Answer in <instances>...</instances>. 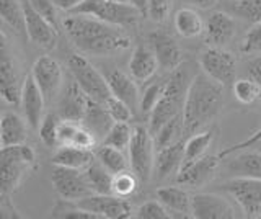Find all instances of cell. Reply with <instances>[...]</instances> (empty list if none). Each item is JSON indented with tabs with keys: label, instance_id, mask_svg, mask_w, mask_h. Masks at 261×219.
Returning a JSON list of instances; mask_svg holds the SVG:
<instances>
[{
	"label": "cell",
	"instance_id": "1",
	"mask_svg": "<svg viewBox=\"0 0 261 219\" xmlns=\"http://www.w3.org/2000/svg\"><path fill=\"white\" fill-rule=\"evenodd\" d=\"M64 30L79 47L88 54H111L130 47V38L121 27L110 25L90 15H73L64 20Z\"/></svg>",
	"mask_w": 261,
	"mask_h": 219
},
{
	"label": "cell",
	"instance_id": "2",
	"mask_svg": "<svg viewBox=\"0 0 261 219\" xmlns=\"http://www.w3.org/2000/svg\"><path fill=\"white\" fill-rule=\"evenodd\" d=\"M222 84L216 82L206 74H196L190 87L183 105V133L194 134L201 131L214 119L224 105Z\"/></svg>",
	"mask_w": 261,
	"mask_h": 219
},
{
	"label": "cell",
	"instance_id": "3",
	"mask_svg": "<svg viewBox=\"0 0 261 219\" xmlns=\"http://www.w3.org/2000/svg\"><path fill=\"white\" fill-rule=\"evenodd\" d=\"M36 156L30 145L18 144L2 148L0 154V197L10 198L27 175L35 168Z\"/></svg>",
	"mask_w": 261,
	"mask_h": 219
},
{
	"label": "cell",
	"instance_id": "4",
	"mask_svg": "<svg viewBox=\"0 0 261 219\" xmlns=\"http://www.w3.org/2000/svg\"><path fill=\"white\" fill-rule=\"evenodd\" d=\"M190 82H188L186 70H183L181 66L171 72L170 79L167 80L165 93H163L160 102L155 105V108L150 113L149 131L152 133V136L157 134L160 131V128L165 125L167 121L183 113V105H185Z\"/></svg>",
	"mask_w": 261,
	"mask_h": 219
},
{
	"label": "cell",
	"instance_id": "5",
	"mask_svg": "<svg viewBox=\"0 0 261 219\" xmlns=\"http://www.w3.org/2000/svg\"><path fill=\"white\" fill-rule=\"evenodd\" d=\"M70 13L90 15L121 28L136 27L139 18L142 17L141 10L136 5L130 2H118V0H84Z\"/></svg>",
	"mask_w": 261,
	"mask_h": 219
},
{
	"label": "cell",
	"instance_id": "6",
	"mask_svg": "<svg viewBox=\"0 0 261 219\" xmlns=\"http://www.w3.org/2000/svg\"><path fill=\"white\" fill-rule=\"evenodd\" d=\"M67 66L72 72L73 80L92 100L105 103L113 95L106 77L82 54H70Z\"/></svg>",
	"mask_w": 261,
	"mask_h": 219
},
{
	"label": "cell",
	"instance_id": "7",
	"mask_svg": "<svg viewBox=\"0 0 261 219\" xmlns=\"http://www.w3.org/2000/svg\"><path fill=\"white\" fill-rule=\"evenodd\" d=\"M129 165L130 170L141 178V182H149L155 167V139L149 128L137 125L134 126V134L129 144Z\"/></svg>",
	"mask_w": 261,
	"mask_h": 219
},
{
	"label": "cell",
	"instance_id": "8",
	"mask_svg": "<svg viewBox=\"0 0 261 219\" xmlns=\"http://www.w3.org/2000/svg\"><path fill=\"white\" fill-rule=\"evenodd\" d=\"M222 191L239 205L245 217H261V180L235 177L222 185Z\"/></svg>",
	"mask_w": 261,
	"mask_h": 219
},
{
	"label": "cell",
	"instance_id": "9",
	"mask_svg": "<svg viewBox=\"0 0 261 219\" xmlns=\"http://www.w3.org/2000/svg\"><path fill=\"white\" fill-rule=\"evenodd\" d=\"M23 84L24 79L20 76L18 64L8 53L7 35L2 33V51H0V95L2 99L12 107H20Z\"/></svg>",
	"mask_w": 261,
	"mask_h": 219
},
{
	"label": "cell",
	"instance_id": "10",
	"mask_svg": "<svg viewBox=\"0 0 261 219\" xmlns=\"http://www.w3.org/2000/svg\"><path fill=\"white\" fill-rule=\"evenodd\" d=\"M51 182L54 190L59 194V198L64 200H80L88 194H93L90 183L87 180L85 170L70 168L64 165H54L51 174Z\"/></svg>",
	"mask_w": 261,
	"mask_h": 219
},
{
	"label": "cell",
	"instance_id": "11",
	"mask_svg": "<svg viewBox=\"0 0 261 219\" xmlns=\"http://www.w3.org/2000/svg\"><path fill=\"white\" fill-rule=\"evenodd\" d=\"M199 66L207 77L216 82L227 85L233 82L237 72V61L232 53L225 51L224 47L211 46L199 58Z\"/></svg>",
	"mask_w": 261,
	"mask_h": 219
},
{
	"label": "cell",
	"instance_id": "12",
	"mask_svg": "<svg viewBox=\"0 0 261 219\" xmlns=\"http://www.w3.org/2000/svg\"><path fill=\"white\" fill-rule=\"evenodd\" d=\"M31 76L43 92L46 103H53V100L61 92L64 79L62 66L59 61L54 59L53 56H41L33 64Z\"/></svg>",
	"mask_w": 261,
	"mask_h": 219
},
{
	"label": "cell",
	"instance_id": "13",
	"mask_svg": "<svg viewBox=\"0 0 261 219\" xmlns=\"http://www.w3.org/2000/svg\"><path fill=\"white\" fill-rule=\"evenodd\" d=\"M191 200L196 219H235L240 216L230 200L219 193H193Z\"/></svg>",
	"mask_w": 261,
	"mask_h": 219
},
{
	"label": "cell",
	"instance_id": "14",
	"mask_svg": "<svg viewBox=\"0 0 261 219\" xmlns=\"http://www.w3.org/2000/svg\"><path fill=\"white\" fill-rule=\"evenodd\" d=\"M79 206L85 208L100 216V219H124L133 213V206L127 198L116 194H88L85 198L75 200Z\"/></svg>",
	"mask_w": 261,
	"mask_h": 219
},
{
	"label": "cell",
	"instance_id": "15",
	"mask_svg": "<svg viewBox=\"0 0 261 219\" xmlns=\"http://www.w3.org/2000/svg\"><path fill=\"white\" fill-rule=\"evenodd\" d=\"M24 13V30L28 39L38 47L51 50L57 43V28L31 7L28 0H21Z\"/></svg>",
	"mask_w": 261,
	"mask_h": 219
},
{
	"label": "cell",
	"instance_id": "16",
	"mask_svg": "<svg viewBox=\"0 0 261 219\" xmlns=\"http://www.w3.org/2000/svg\"><path fill=\"white\" fill-rule=\"evenodd\" d=\"M220 156H204L199 160L193 162L188 167H183L176 175V182L190 188H201L216 178L220 168Z\"/></svg>",
	"mask_w": 261,
	"mask_h": 219
},
{
	"label": "cell",
	"instance_id": "17",
	"mask_svg": "<svg viewBox=\"0 0 261 219\" xmlns=\"http://www.w3.org/2000/svg\"><path fill=\"white\" fill-rule=\"evenodd\" d=\"M46 99L38 84L35 82L33 76L24 77L23 84V92H21V103L20 107L23 110L24 119L28 121V126L33 129H38L41 121L44 118V107H46Z\"/></svg>",
	"mask_w": 261,
	"mask_h": 219
},
{
	"label": "cell",
	"instance_id": "18",
	"mask_svg": "<svg viewBox=\"0 0 261 219\" xmlns=\"http://www.w3.org/2000/svg\"><path fill=\"white\" fill-rule=\"evenodd\" d=\"M149 46L157 56L160 69L173 72L183 64V51L173 38L162 31H153L149 35Z\"/></svg>",
	"mask_w": 261,
	"mask_h": 219
},
{
	"label": "cell",
	"instance_id": "19",
	"mask_svg": "<svg viewBox=\"0 0 261 219\" xmlns=\"http://www.w3.org/2000/svg\"><path fill=\"white\" fill-rule=\"evenodd\" d=\"M88 103H90V96L82 90L80 85L73 80V82L67 85L59 103H57V115L62 119H70V121H79V123H82Z\"/></svg>",
	"mask_w": 261,
	"mask_h": 219
},
{
	"label": "cell",
	"instance_id": "20",
	"mask_svg": "<svg viewBox=\"0 0 261 219\" xmlns=\"http://www.w3.org/2000/svg\"><path fill=\"white\" fill-rule=\"evenodd\" d=\"M235 30L237 23L233 17L225 12H212L206 20V28H204L206 43L214 47H224L232 41Z\"/></svg>",
	"mask_w": 261,
	"mask_h": 219
},
{
	"label": "cell",
	"instance_id": "21",
	"mask_svg": "<svg viewBox=\"0 0 261 219\" xmlns=\"http://www.w3.org/2000/svg\"><path fill=\"white\" fill-rule=\"evenodd\" d=\"M155 198L168 209L171 217H193L191 194L179 186H162L155 193Z\"/></svg>",
	"mask_w": 261,
	"mask_h": 219
},
{
	"label": "cell",
	"instance_id": "22",
	"mask_svg": "<svg viewBox=\"0 0 261 219\" xmlns=\"http://www.w3.org/2000/svg\"><path fill=\"white\" fill-rule=\"evenodd\" d=\"M160 69L157 56L150 46L137 44L129 59V74L136 82H147Z\"/></svg>",
	"mask_w": 261,
	"mask_h": 219
},
{
	"label": "cell",
	"instance_id": "23",
	"mask_svg": "<svg viewBox=\"0 0 261 219\" xmlns=\"http://www.w3.org/2000/svg\"><path fill=\"white\" fill-rule=\"evenodd\" d=\"M185 159V141H176L157 151L155 156L153 172L160 180H165L170 175L178 174L181 170Z\"/></svg>",
	"mask_w": 261,
	"mask_h": 219
},
{
	"label": "cell",
	"instance_id": "24",
	"mask_svg": "<svg viewBox=\"0 0 261 219\" xmlns=\"http://www.w3.org/2000/svg\"><path fill=\"white\" fill-rule=\"evenodd\" d=\"M106 80H108L111 93L124 103H127L134 113L137 111V108H141V95H139L136 80L133 79V76H127L124 72L114 69L106 74Z\"/></svg>",
	"mask_w": 261,
	"mask_h": 219
},
{
	"label": "cell",
	"instance_id": "25",
	"mask_svg": "<svg viewBox=\"0 0 261 219\" xmlns=\"http://www.w3.org/2000/svg\"><path fill=\"white\" fill-rule=\"evenodd\" d=\"M28 121H24L13 111L2 113L0 118V145L10 148V145L24 144L28 137Z\"/></svg>",
	"mask_w": 261,
	"mask_h": 219
},
{
	"label": "cell",
	"instance_id": "26",
	"mask_svg": "<svg viewBox=\"0 0 261 219\" xmlns=\"http://www.w3.org/2000/svg\"><path fill=\"white\" fill-rule=\"evenodd\" d=\"M232 159L227 162V172L233 177L242 178H256L261 180V152L239 151L232 154Z\"/></svg>",
	"mask_w": 261,
	"mask_h": 219
},
{
	"label": "cell",
	"instance_id": "27",
	"mask_svg": "<svg viewBox=\"0 0 261 219\" xmlns=\"http://www.w3.org/2000/svg\"><path fill=\"white\" fill-rule=\"evenodd\" d=\"M95 160V152L88 149H80L77 145H57L53 156L54 165H64L70 168L85 170Z\"/></svg>",
	"mask_w": 261,
	"mask_h": 219
},
{
	"label": "cell",
	"instance_id": "28",
	"mask_svg": "<svg viewBox=\"0 0 261 219\" xmlns=\"http://www.w3.org/2000/svg\"><path fill=\"white\" fill-rule=\"evenodd\" d=\"M113 123H114V119L110 116V113L106 111L105 105L90 99L85 116L82 119V125H85L88 129H92L98 139H100V137L105 139V136L110 131Z\"/></svg>",
	"mask_w": 261,
	"mask_h": 219
},
{
	"label": "cell",
	"instance_id": "29",
	"mask_svg": "<svg viewBox=\"0 0 261 219\" xmlns=\"http://www.w3.org/2000/svg\"><path fill=\"white\" fill-rule=\"evenodd\" d=\"M216 129H204V131H198L188 137V141L185 142V159H183V167H188L193 162L199 160L201 157L206 156L207 149L211 148L212 141H214Z\"/></svg>",
	"mask_w": 261,
	"mask_h": 219
},
{
	"label": "cell",
	"instance_id": "30",
	"mask_svg": "<svg viewBox=\"0 0 261 219\" xmlns=\"http://www.w3.org/2000/svg\"><path fill=\"white\" fill-rule=\"evenodd\" d=\"M175 30L183 38H196L201 36L206 28V23L202 21L201 15L193 9H179L173 18Z\"/></svg>",
	"mask_w": 261,
	"mask_h": 219
},
{
	"label": "cell",
	"instance_id": "31",
	"mask_svg": "<svg viewBox=\"0 0 261 219\" xmlns=\"http://www.w3.org/2000/svg\"><path fill=\"white\" fill-rule=\"evenodd\" d=\"M87 180L90 188L96 194H113V178L114 175L106 168L100 160L96 159L85 168Z\"/></svg>",
	"mask_w": 261,
	"mask_h": 219
},
{
	"label": "cell",
	"instance_id": "32",
	"mask_svg": "<svg viewBox=\"0 0 261 219\" xmlns=\"http://www.w3.org/2000/svg\"><path fill=\"white\" fill-rule=\"evenodd\" d=\"M95 156H96V159L100 160L106 168L110 170L113 175L119 174V172H124V170L130 168L129 160L126 159L124 154H122V151L113 148V145H108V144L101 142L95 149Z\"/></svg>",
	"mask_w": 261,
	"mask_h": 219
},
{
	"label": "cell",
	"instance_id": "33",
	"mask_svg": "<svg viewBox=\"0 0 261 219\" xmlns=\"http://www.w3.org/2000/svg\"><path fill=\"white\" fill-rule=\"evenodd\" d=\"M0 17L16 33H27L21 0H0Z\"/></svg>",
	"mask_w": 261,
	"mask_h": 219
},
{
	"label": "cell",
	"instance_id": "34",
	"mask_svg": "<svg viewBox=\"0 0 261 219\" xmlns=\"http://www.w3.org/2000/svg\"><path fill=\"white\" fill-rule=\"evenodd\" d=\"M49 217H56V219H100L98 214L79 206L75 201L64 200V198L56 201V205L53 206Z\"/></svg>",
	"mask_w": 261,
	"mask_h": 219
},
{
	"label": "cell",
	"instance_id": "35",
	"mask_svg": "<svg viewBox=\"0 0 261 219\" xmlns=\"http://www.w3.org/2000/svg\"><path fill=\"white\" fill-rule=\"evenodd\" d=\"M133 134H134V128L129 125V121H114L101 142L124 151L129 148Z\"/></svg>",
	"mask_w": 261,
	"mask_h": 219
},
{
	"label": "cell",
	"instance_id": "36",
	"mask_svg": "<svg viewBox=\"0 0 261 219\" xmlns=\"http://www.w3.org/2000/svg\"><path fill=\"white\" fill-rule=\"evenodd\" d=\"M179 134H183V113L175 118H171L170 121H167V123L160 128V131L153 136L155 148L159 151L162 148H165V145H170V144L179 141L178 139Z\"/></svg>",
	"mask_w": 261,
	"mask_h": 219
},
{
	"label": "cell",
	"instance_id": "37",
	"mask_svg": "<svg viewBox=\"0 0 261 219\" xmlns=\"http://www.w3.org/2000/svg\"><path fill=\"white\" fill-rule=\"evenodd\" d=\"M62 118L57 113H47L44 115L43 121L38 128L39 139L43 141L44 145L47 148H57L59 145V139H57V133H59V125Z\"/></svg>",
	"mask_w": 261,
	"mask_h": 219
},
{
	"label": "cell",
	"instance_id": "38",
	"mask_svg": "<svg viewBox=\"0 0 261 219\" xmlns=\"http://www.w3.org/2000/svg\"><path fill=\"white\" fill-rule=\"evenodd\" d=\"M139 182H141V178H139L130 168L124 170V172L114 174L113 194H116V197H121V198H129L130 194L136 193Z\"/></svg>",
	"mask_w": 261,
	"mask_h": 219
},
{
	"label": "cell",
	"instance_id": "39",
	"mask_svg": "<svg viewBox=\"0 0 261 219\" xmlns=\"http://www.w3.org/2000/svg\"><path fill=\"white\" fill-rule=\"evenodd\" d=\"M233 96L239 100L242 105H250L253 103L256 99H259L261 93V85L256 82V80L250 79H239L233 82L232 87Z\"/></svg>",
	"mask_w": 261,
	"mask_h": 219
},
{
	"label": "cell",
	"instance_id": "40",
	"mask_svg": "<svg viewBox=\"0 0 261 219\" xmlns=\"http://www.w3.org/2000/svg\"><path fill=\"white\" fill-rule=\"evenodd\" d=\"M165 88H167V80L155 82L145 88L141 96V111L144 115H150L152 110L155 108V105L160 102L163 93H165Z\"/></svg>",
	"mask_w": 261,
	"mask_h": 219
},
{
	"label": "cell",
	"instance_id": "41",
	"mask_svg": "<svg viewBox=\"0 0 261 219\" xmlns=\"http://www.w3.org/2000/svg\"><path fill=\"white\" fill-rule=\"evenodd\" d=\"M137 219H170L171 214L159 200H149L134 211Z\"/></svg>",
	"mask_w": 261,
	"mask_h": 219
},
{
	"label": "cell",
	"instance_id": "42",
	"mask_svg": "<svg viewBox=\"0 0 261 219\" xmlns=\"http://www.w3.org/2000/svg\"><path fill=\"white\" fill-rule=\"evenodd\" d=\"M103 105L114 121H130V118L134 116V111L130 110L129 105L119 100L118 96H114V95H111Z\"/></svg>",
	"mask_w": 261,
	"mask_h": 219
},
{
	"label": "cell",
	"instance_id": "43",
	"mask_svg": "<svg viewBox=\"0 0 261 219\" xmlns=\"http://www.w3.org/2000/svg\"><path fill=\"white\" fill-rule=\"evenodd\" d=\"M243 54H261V21L253 23L240 46Z\"/></svg>",
	"mask_w": 261,
	"mask_h": 219
},
{
	"label": "cell",
	"instance_id": "44",
	"mask_svg": "<svg viewBox=\"0 0 261 219\" xmlns=\"http://www.w3.org/2000/svg\"><path fill=\"white\" fill-rule=\"evenodd\" d=\"M237 12L251 23L261 21V0H239Z\"/></svg>",
	"mask_w": 261,
	"mask_h": 219
},
{
	"label": "cell",
	"instance_id": "45",
	"mask_svg": "<svg viewBox=\"0 0 261 219\" xmlns=\"http://www.w3.org/2000/svg\"><path fill=\"white\" fill-rule=\"evenodd\" d=\"M96 144H98V137L95 136V133L92 131V129H88L85 125H80L75 136H73L72 145H77V148H80V149L93 151L96 148Z\"/></svg>",
	"mask_w": 261,
	"mask_h": 219
},
{
	"label": "cell",
	"instance_id": "46",
	"mask_svg": "<svg viewBox=\"0 0 261 219\" xmlns=\"http://www.w3.org/2000/svg\"><path fill=\"white\" fill-rule=\"evenodd\" d=\"M171 10V0H149V15L153 21H165Z\"/></svg>",
	"mask_w": 261,
	"mask_h": 219
},
{
	"label": "cell",
	"instance_id": "47",
	"mask_svg": "<svg viewBox=\"0 0 261 219\" xmlns=\"http://www.w3.org/2000/svg\"><path fill=\"white\" fill-rule=\"evenodd\" d=\"M28 2L38 13L43 15L47 21H51L57 28V7L53 0H28Z\"/></svg>",
	"mask_w": 261,
	"mask_h": 219
},
{
	"label": "cell",
	"instance_id": "48",
	"mask_svg": "<svg viewBox=\"0 0 261 219\" xmlns=\"http://www.w3.org/2000/svg\"><path fill=\"white\" fill-rule=\"evenodd\" d=\"M82 123L79 121H70V119H62L59 125V133H57V139H59V145H69L73 141L77 129Z\"/></svg>",
	"mask_w": 261,
	"mask_h": 219
},
{
	"label": "cell",
	"instance_id": "49",
	"mask_svg": "<svg viewBox=\"0 0 261 219\" xmlns=\"http://www.w3.org/2000/svg\"><path fill=\"white\" fill-rule=\"evenodd\" d=\"M259 141H261V128L258 129V131L253 133V134H250L248 139H245V141H242V142H239V144L228 145V148H225L222 152L219 154V156L222 157V159H225V157L232 156V154H235V152H239V151H243V149L251 148V145H255V144H256V142H259Z\"/></svg>",
	"mask_w": 261,
	"mask_h": 219
},
{
	"label": "cell",
	"instance_id": "50",
	"mask_svg": "<svg viewBox=\"0 0 261 219\" xmlns=\"http://www.w3.org/2000/svg\"><path fill=\"white\" fill-rule=\"evenodd\" d=\"M0 217L4 219H20L21 214L18 213V209L13 206V203L10 198L0 197Z\"/></svg>",
	"mask_w": 261,
	"mask_h": 219
},
{
	"label": "cell",
	"instance_id": "51",
	"mask_svg": "<svg viewBox=\"0 0 261 219\" xmlns=\"http://www.w3.org/2000/svg\"><path fill=\"white\" fill-rule=\"evenodd\" d=\"M248 76L261 85V56H258L248 64Z\"/></svg>",
	"mask_w": 261,
	"mask_h": 219
},
{
	"label": "cell",
	"instance_id": "52",
	"mask_svg": "<svg viewBox=\"0 0 261 219\" xmlns=\"http://www.w3.org/2000/svg\"><path fill=\"white\" fill-rule=\"evenodd\" d=\"M54 2V5L57 7V9H61V10H64V12H72L75 7H79L84 0H53Z\"/></svg>",
	"mask_w": 261,
	"mask_h": 219
},
{
	"label": "cell",
	"instance_id": "53",
	"mask_svg": "<svg viewBox=\"0 0 261 219\" xmlns=\"http://www.w3.org/2000/svg\"><path fill=\"white\" fill-rule=\"evenodd\" d=\"M129 2L136 5L142 15H149V0H129Z\"/></svg>",
	"mask_w": 261,
	"mask_h": 219
},
{
	"label": "cell",
	"instance_id": "54",
	"mask_svg": "<svg viewBox=\"0 0 261 219\" xmlns=\"http://www.w3.org/2000/svg\"><path fill=\"white\" fill-rule=\"evenodd\" d=\"M186 2H190L196 7H199V9H209V7L216 5L217 0H186Z\"/></svg>",
	"mask_w": 261,
	"mask_h": 219
},
{
	"label": "cell",
	"instance_id": "55",
	"mask_svg": "<svg viewBox=\"0 0 261 219\" xmlns=\"http://www.w3.org/2000/svg\"><path fill=\"white\" fill-rule=\"evenodd\" d=\"M118 2H129V0H118Z\"/></svg>",
	"mask_w": 261,
	"mask_h": 219
},
{
	"label": "cell",
	"instance_id": "56",
	"mask_svg": "<svg viewBox=\"0 0 261 219\" xmlns=\"http://www.w3.org/2000/svg\"><path fill=\"white\" fill-rule=\"evenodd\" d=\"M259 100H261V93H259Z\"/></svg>",
	"mask_w": 261,
	"mask_h": 219
}]
</instances>
